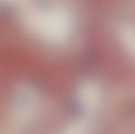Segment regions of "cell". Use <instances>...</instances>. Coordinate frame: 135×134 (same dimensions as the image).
<instances>
[{
	"mask_svg": "<svg viewBox=\"0 0 135 134\" xmlns=\"http://www.w3.org/2000/svg\"><path fill=\"white\" fill-rule=\"evenodd\" d=\"M78 96L83 108L86 111H92L98 104L100 98L99 88L93 81H86L80 85Z\"/></svg>",
	"mask_w": 135,
	"mask_h": 134,
	"instance_id": "7a4b0ae2",
	"label": "cell"
},
{
	"mask_svg": "<svg viewBox=\"0 0 135 134\" xmlns=\"http://www.w3.org/2000/svg\"><path fill=\"white\" fill-rule=\"evenodd\" d=\"M85 131L83 124L77 123L68 127L64 134H85Z\"/></svg>",
	"mask_w": 135,
	"mask_h": 134,
	"instance_id": "3957f363",
	"label": "cell"
},
{
	"mask_svg": "<svg viewBox=\"0 0 135 134\" xmlns=\"http://www.w3.org/2000/svg\"><path fill=\"white\" fill-rule=\"evenodd\" d=\"M27 9L25 22L35 34L49 43L61 44L67 41L71 31L72 17L68 9L60 3H49Z\"/></svg>",
	"mask_w": 135,
	"mask_h": 134,
	"instance_id": "6da1fadb",
	"label": "cell"
}]
</instances>
